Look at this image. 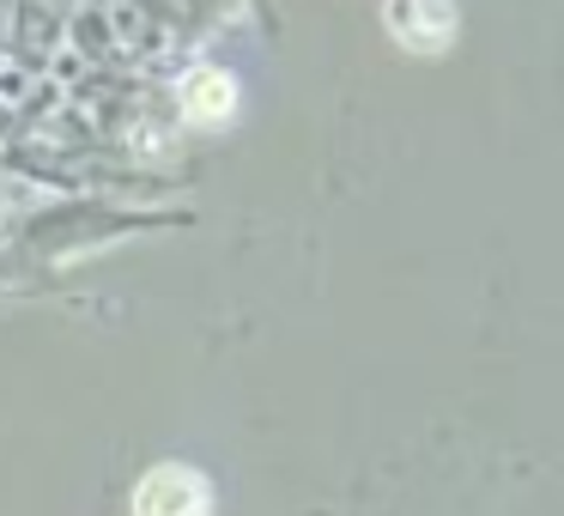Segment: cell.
I'll list each match as a JSON object with an SVG mask.
<instances>
[{"label": "cell", "instance_id": "cell-3", "mask_svg": "<svg viewBox=\"0 0 564 516\" xmlns=\"http://www.w3.org/2000/svg\"><path fill=\"white\" fill-rule=\"evenodd\" d=\"M176 110H183V122L195 128H225L237 116V74H225V67H188L183 79H176Z\"/></svg>", "mask_w": 564, "mask_h": 516}, {"label": "cell", "instance_id": "cell-1", "mask_svg": "<svg viewBox=\"0 0 564 516\" xmlns=\"http://www.w3.org/2000/svg\"><path fill=\"white\" fill-rule=\"evenodd\" d=\"M382 31L406 55H443L462 37V7L455 0H382Z\"/></svg>", "mask_w": 564, "mask_h": 516}, {"label": "cell", "instance_id": "cell-2", "mask_svg": "<svg viewBox=\"0 0 564 516\" xmlns=\"http://www.w3.org/2000/svg\"><path fill=\"white\" fill-rule=\"evenodd\" d=\"M207 504H213L207 480L195 467H176V462L152 467L134 492V516H207Z\"/></svg>", "mask_w": 564, "mask_h": 516}, {"label": "cell", "instance_id": "cell-4", "mask_svg": "<svg viewBox=\"0 0 564 516\" xmlns=\"http://www.w3.org/2000/svg\"><path fill=\"white\" fill-rule=\"evenodd\" d=\"M104 25L116 43H140L147 37V7L140 0H104Z\"/></svg>", "mask_w": 564, "mask_h": 516}]
</instances>
